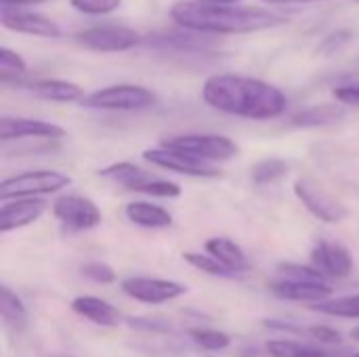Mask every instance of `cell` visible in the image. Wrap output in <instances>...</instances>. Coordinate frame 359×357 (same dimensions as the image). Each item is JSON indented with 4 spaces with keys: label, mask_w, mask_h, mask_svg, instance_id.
<instances>
[{
    "label": "cell",
    "mask_w": 359,
    "mask_h": 357,
    "mask_svg": "<svg viewBox=\"0 0 359 357\" xmlns=\"http://www.w3.org/2000/svg\"><path fill=\"white\" fill-rule=\"evenodd\" d=\"M202 99L221 114L248 120H273L288 107V99L278 86L242 74H215L206 78Z\"/></svg>",
    "instance_id": "1"
},
{
    "label": "cell",
    "mask_w": 359,
    "mask_h": 357,
    "mask_svg": "<svg viewBox=\"0 0 359 357\" xmlns=\"http://www.w3.org/2000/svg\"><path fill=\"white\" fill-rule=\"evenodd\" d=\"M170 19L181 29L200 34H252L284 25L286 15L261 6H212L198 0H177L170 6Z\"/></svg>",
    "instance_id": "2"
},
{
    "label": "cell",
    "mask_w": 359,
    "mask_h": 357,
    "mask_svg": "<svg viewBox=\"0 0 359 357\" xmlns=\"http://www.w3.org/2000/svg\"><path fill=\"white\" fill-rule=\"evenodd\" d=\"M158 103L154 90L141 84H111L86 95L80 105L99 112H143Z\"/></svg>",
    "instance_id": "3"
},
{
    "label": "cell",
    "mask_w": 359,
    "mask_h": 357,
    "mask_svg": "<svg viewBox=\"0 0 359 357\" xmlns=\"http://www.w3.org/2000/svg\"><path fill=\"white\" fill-rule=\"evenodd\" d=\"M160 145L168 149L183 151L200 162L206 164H219L233 160L240 154V147L236 141H231L225 135H215V133H187V135H175L164 139Z\"/></svg>",
    "instance_id": "4"
},
{
    "label": "cell",
    "mask_w": 359,
    "mask_h": 357,
    "mask_svg": "<svg viewBox=\"0 0 359 357\" xmlns=\"http://www.w3.org/2000/svg\"><path fill=\"white\" fill-rule=\"evenodd\" d=\"M72 185V177L59 170H25L13 177H6L0 183V200H19V198H42L61 191Z\"/></svg>",
    "instance_id": "5"
},
{
    "label": "cell",
    "mask_w": 359,
    "mask_h": 357,
    "mask_svg": "<svg viewBox=\"0 0 359 357\" xmlns=\"http://www.w3.org/2000/svg\"><path fill=\"white\" fill-rule=\"evenodd\" d=\"M74 40L95 53H124L143 44V36L126 25H90L74 34Z\"/></svg>",
    "instance_id": "6"
},
{
    "label": "cell",
    "mask_w": 359,
    "mask_h": 357,
    "mask_svg": "<svg viewBox=\"0 0 359 357\" xmlns=\"http://www.w3.org/2000/svg\"><path fill=\"white\" fill-rule=\"evenodd\" d=\"M294 196L322 223L334 225L349 217L347 206L341 200H337L330 191H326L318 181H313L309 177H299L294 181Z\"/></svg>",
    "instance_id": "7"
},
{
    "label": "cell",
    "mask_w": 359,
    "mask_h": 357,
    "mask_svg": "<svg viewBox=\"0 0 359 357\" xmlns=\"http://www.w3.org/2000/svg\"><path fill=\"white\" fill-rule=\"evenodd\" d=\"M53 215L69 231H90L103 223V213L99 206L78 194H65L53 202Z\"/></svg>",
    "instance_id": "8"
},
{
    "label": "cell",
    "mask_w": 359,
    "mask_h": 357,
    "mask_svg": "<svg viewBox=\"0 0 359 357\" xmlns=\"http://www.w3.org/2000/svg\"><path fill=\"white\" fill-rule=\"evenodd\" d=\"M120 288L128 299L145 303V305L170 303V301H177L189 292V288L181 282L162 280V278H143V276L122 280Z\"/></svg>",
    "instance_id": "9"
},
{
    "label": "cell",
    "mask_w": 359,
    "mask_h": 357,
    "mask_svg": "<svg viewBox=\"0 0 359 357\" xmlns=\"http://www.w3.org/2000/svg\"><path fill=\"white\" fill-rule=\"evenodd\" d=\"M143 160L149 162L151 166L177 173V175H185V177H194V179H217L221 177V170L212 164L200 162L183 151L177 149H168L164 145L160 147H151L143 151Z\"/></svg>",
    "instance_id": "10"
},
{
    "label": "cell",
    "mask_w": 359,
    "mask_h": 357,
    "mask_svg": "<svg viewBox=\"0 0 359 357\" xmlns=\"http://www.w3.org/2000/svg\"><path fill=\"white\" fill-rule=\"evenodd\" d=\"M0 23L8 32H17V34H25V36H36V38L57 40V38L63 36V29L59 27L57 21H53L46 15L34 13V11L2 6V11H0Z\"/></svg>",
    "instance_id": "11"
},
{
    "label": "cell",
    "mask_w": 359,
    "mask_h": 357,
    "mask_svg": "<svg viewBox=\"0 0 359 357\" xmlns=\"http://www.w3.org/2000/svg\"><path fill=\"white\" fill-rule=\"evenodd\" d=\"M65 137V128L53 122L36 120V118H0V139L2 143L19 141V139H36V141H59Z\"/></svg>",
    "instance_id": "12"
},
{
    "label": "cell",
    "mask_w": 359,
    "mask_h": 357,
    "mask_svg": "<svg viewBox=\"0 0 359 357\" xmlns=\"http://www.w3.org/2000/svg\"><path fill=\"white\" fill-rule=\"evenodd\" d=\"M311 265L326 278L345 280L353 274V255L347 246L330 240H320L311 248Z\"/></svg>",
    "instance_id": "13"
},
{
    "label": "cell",
    "mask_w": 359,
    "mask_h": 357,
    "mask_svg": "<svg viewBox=\"0 0 359 357\" xmlns=\"http://www.w3.org/2000/svg\"><path fill=\"white\" fill-rule=\"evenodd\" d=\"M17 86L36 99L53 101V103H74V101L80 103L86 97L80 84L69 82V80H59V78H38V80L19 82Z\"/></svg>",
    "instance_id": "14"
},
{
    "label": "cell",
    "mask_w": 359,
    "mask_h": 357,
    "mask_svg": "<svg viewBox=\"0 0 359 357\" xmlns=\"http://www.w3.org/2000/svg\"><path fill=\"white\" fill-rule=\"evenodd\" d=\"M48 204L42 198H19V200H6L0 208V231L8 234L21 227H27L36 223L44 213Z\"/></svg>",
    "instance_id": "15"
},
{
    "label": "cell",
    "mask_w": 359,
    "mask_h": 357,
    "mask_svg": "<svg viewBox=\"0 0 359 357\" xmlns=\"http://www.w3.org/2000/svg\"><path fill=\"white\" fill-rule=\"evenodd\" d=\"M271 295L284 301H297V303H324L332 297V288L328 282H294V280H276L269 284Z\"/></svg>",
    "instance_id": "16"
},
{
    "label": "cell",
    "mask_w": 359,
    "mask_h": 357,
    "mask_svg": "<svg viewBox=\"0 0 359 357\" xmlns=\"http://www.w3.org/2000/svg\"><path fill=\"white\" fill-rule=\"evenodd\" d=\"M147 46L154 48H164V50H179V53H194V50H204L212 46V36L191 32V29H177V32H158L151 34L147 40Z\"/></svg>",
    "instance_id": "17"
},
{
    "label": "cell",
    "mask_w": 359,
    "mask_h": 357,
    "mask_svg": "<svg viewBox=\"0 0 359 357\" xmlns=\"http://www.w3.org/2000/svg\"><path fill=\"white\" fill-rule=\"evenodd\" d=\"M72 311L80 318L93 322L101 328H116L122 322L120 311L105 299L93 297V295H80L72 301Z\"/></svg>",
    "instance_id": "18"
},
{
    "label": "cell",
    "mask_w": 359,
    "mask_h": 357,
    "mask_svg": "<svg viewBox=\"0 0 359 357\" xmlns=\"http://www.w3.org/2000/svg\"><path fill=\"white\" fill-rule=\"evenodd\" d=\"M124 215L133 225L143 229H166L172 225V215L166 208L151 204L147 200H137L126 204Z\"/></svg>",
    "instance_id": "19"
},
{
    "label": "cell",
    "mask_w": 359,
    "mask_h": 357,
    "mask_svg": "<svg viewBox=\"0 0 359 357\" xmlns=\"http://www.w3.org/2000/svg\"><path fill=\"white\" fill-rule=\"evenodd\" d=\"M204 248L208 255H212L217 261H221L227 269L236 271L238 276H242L250 269V261H248L246 250L229 238H223V236L210 238Z\"/></svg>",
    "instance_id": "20"
},
{
    "label": "cell",
    "mask_w": 359,
    "mask_h": 357,
    "mask_svg": "<svg viewBox=\"0 0 359 357\" xmlns=\"http://www.w3.org/2000/svg\"><path fill=\"white\" fill-rule=\"evenodd\" d=\"M345 116H347L345 105H341V103H320V105H313V107H307V109L299 112L290 120V124L294 128H324V126L339 124Z\"/></svg>",
    "instance_id": "21"
},
{
    "label": "cell",
    "mask_w": 359,
    "mask_h": 357,
    "mask_svg": "<svg viewBox=\"0 0 359 357\" xmlns=\"http://www.w3.org/2000/svg\"><path fill=\"white\" fill-rule=\"evenodd\" d=\"M267 357H337L332 349L309 345V343H299L290 339H276L265 345Z\"/></svg>",
    "instance_id": "22"
},
{
    "label": "cell",
    "mask_w": 359,
    "mask_h": 357,
    "mask_svg": "<svg viewBox=\"0 0 359 357\" xmlns=\"http://www.w3.org/2000/svg\"><path fill=\"white\" fill-rule=\"evenodd\" d=\"M0 314H2V322L15 330V332H23L27 326V309L23 305V301L17 297V292H13L6 284L0 286Z\"/></svg>",
    "instance_id": "23"
},
{
    "label": "cell",
    "mask_w": 359,
    "mask_h": 357,
    "mask_svg": "<svg viewBox=\"0 0 359 357\" xmlns=\"http://www.w3.org/2000/svg\"><path fill=\"white\" fill-rule=\"evenodd\" d=\"M99 177H103L107 181H114V183H118V185H122L126 189H133L135 185L149 179L151 175L145 168H141V166H137L133 162H114L109 166H103L99 170Z\"/></svg>",
    "instance_id": "24"
},
{
    "label": "cell",
    "mask_w": 359,
    "mask_h": 357,
    "mask_svg": "<svg viewBox=\"0 0 359 357\" xmlns=\"http://www.w3.org/2000/svg\"><path fill=\"white\" fill-rule=\"evenodd\" d=\"M313 311L330 318H347V320H359V292L358 295H345L337 299H328L324 303L311 305Z\"/></svg>",
    "instance_id": "25"
},
{
    "label": "cell",
    "mask_w": 359,
    "mask_h": 357,
    "mask_svg": "<svg viewBox=\"0 0 359 357\" xmlns=\"http://www.w3.org/2000/svg\"><path fill=\"white\" fill-rule=\"evenodd\" d=\"M183 261L187 263V265H191L194 269H198V271H202V274H206V276H212V278H225V280H231V278H238V274L236 271H231V269H227L221 261H217L212 255H208V252H194V250H187V252H183Z\"/></svg>",
    "instance_id": "26"
},
{
    "label": "cell",
    "mask_w": 359,
    "mask_h": 357,
    "mask_svg": "<svg viewBox=\"0 0 359 357\" xmlns=\"http://www.w3.org/2000/svg\"><path fill=\"white\" fill-rule=\"evenodd\" d=\"M288 175V162L280 158H265L250 168V177L257 185H271Z\"/></svg>",
    "instance_id": "27"
},
{
    "label": "cell",
    "mask_w": 359,
    "mask_h": 357,
    "mask_svg": "<svg viewBox=\"0 0 359 357\" xmlns=\"http://www.w3.org/2000/svg\"><path fill=\"white\" fill-rule=\"evenodd\" d=\"M187 335L194 341V345H198L204 351H225L227 347H231V337L215 328H191Z\"/></svg>",
    "instance_id": "28"
},
{
    "label": "cell",
    "mask_w": 359,
    "mask_h": 357,
    "mask_svg": "<svg viewBox=\"0 0 359 357\" xmlns=\"http://www.w3.org/2000/svg\"><path fill=\"white\" fill-rule=\"evenodd\" d=\"M25 72H27L25 59L19 53L11 50L8 46H2L0 48V80L4 84H8V82L17 84L19 78L25 76Z\"/></svg>",
    "instance_id": "29"
},
{
    "label": "cell",
    "mask_w": 359,
    "mask_h": 357,
    "mask_svg": "<svg viewBox=\"0 0 359 357\" xmlns=\"http://www.w3.org/2000/svg\"><path fill=\"white\" fill-rule=\"evenodd\" d=\"M130 191H139V194H145V196H151V198H164V200H172V198H179L183 194L179 183L158 179V177H149V179L141 181Z\"/></svg>",
    "instance_id": "30"
},
{
    "label": "cell",
    "mask_w": 359,
    "mask_h": 357,
    "mask_svg": "<svg viewBox=\"0 0 359 357\" xmlns=\"http://www.w3.org/2000/svg\"><path fill=\"white\" fill-rule=\"evenodd\" d=\"M278 271L282 274L284 280H294V282H326L328 278L320 274L313 265H299V263H282L278 265Z\"/></svg>",
    "instance_id": "31"
},
{
    "label": "cell",
    "mask_w": 359,
    "mask_h": 357,
    "mask_svg": "<svg viewBox=\"0 0 359 357\" xmlns=\"http://www.w3.org/2000/svg\"><path fill=\"white\" fill-rule=\"evenodd\" d=\"M69 4L82 15H109L120 8L122 0H69Z\"/></svg>",
    "instance_id": "32"
},
{
    "label": "cell",
    "mask_w": 359,
    "mask_h": 357,
    "mask_svg": "<svg viewBox=\"0 0 359 357\" xmlns=\"http://www.w3.org/2000/svg\"><path fill=\"white\" fill-rule=\"evenodd\" d=\"M82 276L88 278L95 284H114L116 282V271L111 265L103 263V261H88L80 267Z\"/></svg>",
    "instance_id": "33"
},
{
    "label": "cell",
    "mask_w": 359,
    "mask_h": 357,
    "mask_svg": "<svg viewBox=\"0 0 359 357\" xmlns=\"http://www.w3.org/2000/svg\"><path fill=\"white\" fill-rule=\"evenodd\" d=\"M351 38H353V32H351V29H337V32L328 34V36L320 42V46H318V55H322V57H330V55L339 53L341 48H345V46L349 44V40H351Z\"/></svg>",
    "instance_id": "34"
},
{
    "label": "cell",
    "mask_w": 359,
    "mask_h": 357,
    "mask_svg": "<svg viewBox=\"0 0 359 357\" xmlns=\"http://www.w3.org/2000/svg\"><path fill=\"white\" fill-rule=\"evenodd\" d=\"M334 99L345 107H359V84H343L332 90Z\"/></svg>",
    "instance_id": "35"
},
{
    "label": "cell",
    "mask_w": 359,
    "mask_h": 357,
    "mask_svg": "<svg viewBox=\"0 0 359 357\" xmlns=\"http://www.w3.org/2000/svg\"><path fill=\"white\" fill-rule=\"evenodd\" d=\"M133 328H145V330H168L166 324H158V320H143V318H133L128 320Z\"/></svg>",
    "instance_id": "36"
},
{
    "label": "cell",
    "mask_w": 359,
    "mask_h": 357,
    "mask_svg": "<svg viewBox=\"0 0 359 357\" xmlns=\"http://www.w3.org/2000/svg\"><path fill=\"white\" fill-rule=\"evenodd\" d=\"M46 0H0L2 6H8V8H23V6H34V4H42Z\"/></svg>",
    "instance_id": "37"
},
{
    "label": "cell",
    "mask_w": 359,
    "mask_h": 357,
    "mask_svg": "<svg viewBox=\"0 0 359 357\" xmlns=\"http://www.w3.org/2000/svg\"><path fill=\"white\" fill-rule=\"evenodd\" d=\"M265 4H273V6H284V4H313V2H322V0H261Z\"/></svg>",
    "instance_id": "38"
},
{
    "label": "cell",
    "mask_w": 359,
    "mask_h": 357,
    "mask_svg": "<svg viewBox=\"0 0 359 357\" xmlns=\"http://www.w3.org/2000/svg\"><path fill=\"white\" fill-rule=\"evenodd\" d=\"M198 2L212 4V6H233V4H236V2H240V0H198Z\"/></svg>",
    "instance_id": "39"
},
{
    "label": "cell",
    "mask_w": 359,
    "mask_h": 357,
    "mask_svg": "<svg viewBox=\"0 0 359 357\" xmlns=\"http://www.w3.org/2000/svg\"><path fill=\"white\" fill-rule=\"evenodd\" d=\"M351 339H355V341H359V326L355 328V330H351Z\"/></svg>",
    "instance_id": "40"
},
{
    "label": "cell",
    "mask_w": 359,
    "mask_h": 357,
    "mask_svg": "<svg viewBox=\"0 0 359 357\" xmlns=\"http://www.w3.org/2000/svg\"><path fill=\"white\" fill-rule=\"evenodd\" d=\"M347 357H359V351L358 353H351V356H347Z\"/></svg>",
    "instance_id": "41"
},
{
    "label": "cell",
    "mask_w": 359,
    "mask_h": 357,
    "mask_svg": "<svg viewBox=\"0 0 359 357\" xmlns=\"http://www.w3.org/2000/svg\"><path fill=\"white\" fill-rule=\"evenodd\" d=\"M358 2H359V0H358Z\"/></svg>",
    "instance_id": "42"
}]
</instances>
